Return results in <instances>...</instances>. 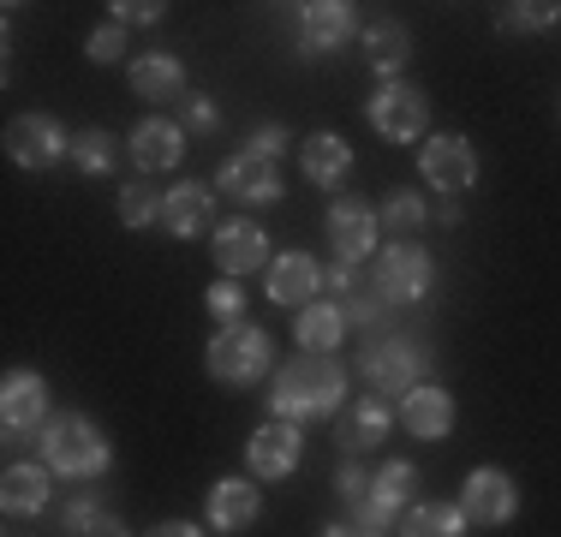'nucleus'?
Here are the masks:
<instances>
[{
    "label": "nucleus",
    "instance_id": "1",
    "mask_svg": "<svg viewBox=\"0 0 561 537\" xmlns=\"http://www.w3.org/2000/svg\"><path fill=\"white\" fill-rule=\"evenodd\" d=\"M346 395V370L335 365L329 353H305L293 358V365L275 370V388H270V412L275 419H323V412H335Z\"/></svg>",
    "mask_w": 561,
    "mask_h": 537
},
{
    "label": "nucleus",
    "instance_id": "2",
    "mask_svg": "<svg viewBox=\"0 0 561 537\" xmlns=\"http://www.w3.org/2000/svg\"><path fill=\"white\" fill-rule=\"evenodd\" d=\"M43 460L66 478H96L108 466V436L84 419V412H60L43 430Z\"/></svg>",
    "mask_w": 561,
    "mask_h": 537
},
{
    "label": "nucleus",
    "instance_id": "3",
    "mask_svg": "<svg viewBox=\"0 0 561 537\" xmlns=\"http://www.w3.org/2000/svg\"><path fill=\"white\" fill-rule=\"evenodd\" d=\"M209 376L227 388H245V382H257L263 370H270V334L257 329V322H227V329L209 341Z\"/></svg>",
    "mask_w": 561,
    "mask_h": 537
},
{
    "label": "nucleus",
    "instance_id": "4",
    "mask_svg": "<svg viewBox=\"0 0 561 537\" xmlns=\"http://www.w3.org/2000/svg\"><path fill=\"white\" fill-rule=\"evenodd\" d=\"M424 119H431V102H424L419 84H400V78H394V84H382L377 96H370V126H377L389 144L419 138Z\"/></svg>",
    "mask_w": 561,
    "mask_h": 537
},
{
    "label": "nucleus",
    "instance_id": "5",
    "mask_svg": "<svg viewBox=\"0 0 561 537\" xmlns=\"http://www.w3.org/2000/svg\"><path fill=\"white\" fill-rule=\"evenodd\" d=\"M514 507H519V490H514V478H507V472L484 466V472L466 478L460 514L472 519V526H507V519H514Z\"/></svg>",
    "mask_w": 561,
    "mask_h": 537
},
{
    "label": "nucleus",
    "instance_id": "6",
    "mask_svg": "<svg viewBox=\"0 0 561 537\" xmlns=\"http://www.w3.org/2000/svg\"><path fill=\"white\" fill-rule=\"evenodd\" d=\"M419 370H424V346H412V341H382V346L365 353V376H370V388H382V395L407 400L412 388H419Z\"/></svg>",
    "mask_w": 561,
    "mask_h": 537
},
{
    "label": "nucleus",
    "instance_id": "7",
    "mask_svg": "<svg viewBox=\"0 0 561 537\" xmlns=\"http://www.w3.org/2000/svg\"><path fill=\"white\" fill-rule=\"evenodd\" d=\"M424 287H431V258H424V251H412V245L382 251V263H377V299L412 305V299H424Z\"/></svg>",
    "mask_w": 561,
    "mask_h": 537
},
{
    "label": "nucleus",
    "instance_id": "8",
    "mask_svg": "<svg viewBox=\"0 0 561 537\" xmlns=\"http://www.w3.org/2000/svg\"><path fill=\"white\" fill-rule=\"evenodd\" d=\"M7 156L19 161V168H48V161L66 156V138L48 114H19L7 126Z\"/></svg>",
    "mask_w": 561,
    "mask_h": 537
},
{
    "label": "nucleus",
    "instance_id": "9",
    "mask_svg": "<svg viewBox=\"0 0 561 537\" xmlns=\"http://www.w3.org/2000/svg\"><path fill=\"white\" fill-rule=\"evenodd\" d=\"M221 192L233 197V204H275V197H280V173H275V161L239 150V156L221 161Z\"/></svg>",
    "mask_w": 561,
    "mask_h": 537
},
{
    "label": "nucleus",
    "instance_id": "10",
    "mask_svg": "<svg viewBox=\"0 0 561 537\" xmlns=\"http://www.w3.org/2000/svg\"><path fill=\"white\" fill-rule=\"evenodd\" d=\"M299 448H305V436H299V424H287V419H270L251 436V472L257 478H287L293 466H299Z\"/></svg>",
    "mask_w": 561,
    "mask_h": 537
},
{
    "label": "nucleus",
    "instance_id": "11",
    "mask_svg": "<svg viewBox=\"0 0 561 537\" xmlns=\"http://www.w3.org/2000/svg\"><path fill=\"white\" fill-rule=\"evenodd\" d=\"M424 180L436 185V192H466V185L478 180V156L466 138H431L424 144Z\"/></svg>",
    "mask_w": 561,
    "mask_h": 537
},
{
    "label": "nucleus",
    "instance_id": "12",
    "mask_svg": "<svg viewBox=\"0 0 561 537\" xmlns=\"http://www.w3.org/2000/svg\"><path fill=\"white\" fill-rule=\"evenodd\" d=\"M329 239H335L341 263H358L377 251V215L370 204H358V197H341L335 209H329Z\"/></svg>",
    "mask_w": 561,
    "mask_h": 537
},
{
    "label": "nucleus",
    "instance_id": "13",
    "mask_svg": "<svg viewBox=\"0 0 561 537\" xmlns=\"http://www.w3.org/2000/svg\"><path fill=\"white\" fill-rule=\"evenodd\" d=\"M353 36V7L346 0H311L299 7V48L305 54H329Z\"/></svg>",
    "mask_w": 561,
    "mask_h": 537
},
{
    "label": "nucleus",
    "instance_id": "14",
    "mask_svg": "<svg viewBox=\"0 0 561 537\" xmlns=\"http://www.w3.org/2000/svg\"><path fill=\"white\" fill-rule=\"evenodd\" d=\"M263 258H270V239H263L257 221H227V227H216V263H221L227 281L263 268Z\"/></svg>",
    "mask_w": 561,
    "mask_h": 537
},
{
    "label": "nucleus",
    "instance_id": "15",
    "mask_svg": "<svg viewBox=\"0 0 561 537\" xmlns=\"http://www.w3.org/2000/svg\"><path fill=\"white\" fill-rule=\"evenodd\" d=\"M48 412V382L36 370H12L7 388H0V419H7V430L19 436V430H36Z\"/></svg>",
    "mask_w": 561,
    "mask_h": 537
},
{
    "label": "nucleus",
    "instance_id": "16",
    "mask_svg": "<svg viewBox=\"0 0 561 537\" xmlns=\"http://www.w3.org/2000/svg\"><path fill=\"white\" fill-rule=\"evenodd\" d=\"M400 424H407L412 436H448L454 430V400L443 395V388L419 382L407 400H400Z\"/></svg>",
    "mask_w": 561,
    "mask_h": 537
},
{
    "label": "nucleus",
    "instance_id": "17",
    "mask_svg": "<svg viewBox=\"0 0 561 537\" xmlns=\"http://www.w3.org/2000/svg\"><path fill=\"white\" fill-rule=\"evenodd\" d=\"M209 526H216V532L257 526V490H251L245 478H221L216 490H209Z\"/></svg>",
    "mask_w": 561,
    "mask_h": 537
},
{
    "label": "nucleus",
    "instance_id": "18",
    "mask_svg": "<svg viewBox=\"0 0 561 537\" xmlns=\"http://www.w3.org/2000/svg\"><path fill=\"white\" fill-rule=\"evenodd\" d=\"M209 185H197V180H185V185H173V192H162V221H168V233H180V239H192V233H204L209 227Z\"/></svg>",
    "mask_w": 561,
    "mask_h": 537
},
{
    "label": "nucleus",
    "instance_id": "19",
    "mask_svg": "<svg viewBox=\"0 0 561 537\" xmlns=\"http://www.w3.org/2000/svg\"><path fill=\"white\" fill-rule=\"evenodd\" d=\"M317 287H323V268L305 258V251L275 258V268H270V299H275V305H305Z\"/></svg>",
    "mask_w": 561,
    "mask_h": 537
},
{
    "label": "nucleus",
    "instance_id": "20",
    "mask_svg": "<svg viewBox=\"0 0 561 537\" xmlns=\"http://www.w3.org/2000/svg\"><path fill=\"white\" fill-rule=\"evenodd\" d=\"M305 173H311L317 185H341L346 173H353L346 138H335V132H311V138H305Z\"/></svg>",
    "mask_w": 561,
    "mask_h": 537
},
{
    "label": "nucleus",
    "instance_id": "21",
    "mask_svg": "<svg viewBox=\"0 0 561 537\" xmlns=\"http://www.w3.org/2000/svg\"><path fill=\"white\" fill-rule=\"evenodd\" d=\"M180 84H185V66L173 60V54H144V60H131V90H138L144 102L180 96Z\"/></svg>",
    "mask_w": 561,
    "mask_h": 537
},
{
    "label": "nucleus",
    "instance_id": "22",
    "mask_svg": "<svg viewBox=\"0 0 561 537\" xmlns=\"http://www.w3.org/2000/svg\"><path fill=\"white\" fill-rule=\"evenodd\" d=\"M0 502H7V514H43L48 507V472L43 466H7Z\"/></svg>",
    "mask_w": 561,
    "mask_h": 537
},
{
    "label": "nucleus",
    "instance_id": "23",
    "mask_svg": "<svg viewBox=\"0 0 561 537\" xmlns=\"http://www.w3.org/2000/svg\"><path fill=\"white\" fill-rule=\"evenodd\" d=\"M131 156H138L144 168H173V161L185 156L180 126H168V119H144V126L131 132Z\"/></svg>",
    "mask_w": 561,
    "mask_h": 537
},
{
    "label": "nucleus",
    "instance_id": "24",
    "mask_svg": "<svg viewBox=\"0 0 561 537\" xmlns=\"http://www.w3.org/2000/svg\"><path fill=\"white\" fill-rule=\"evenodd\" d=\"M407 48H412L407 24H394V19L370 24V36H365V60L377 66V72L389 78V84H394V72H400V66H407Z\"/></svg>",
    "mask_w": 561,
    "mask_h": 537
},
{
    "label": "nucleus",
    "instance_id": "25",
    "mask_svg": "<svg viewBox=\"0 0 561 537\" xmlns=\"http://www.w3.org/2000/svg\"><path fill=\"white\" fill-rule=\"evenodd\" d=\"M323 287H329V293H341V305H335V311H341L346 322H370V317H377V299H370V281H358V268H353V263H335V268L323 275Z\"/></svg>",
    "mask_w": 561,
    "mask_h": 537
},
{
    "label": "nucleus",
    "instance_id": "26",
    "mask_svg": "<svg viewBox=\"0 0 561 537\" xmlns=\"http://www.w3.org/2000/svg\"><path fill=\"white\" fill-rule=\"evenodd\" d=\"M400 537H466V514L454 502H419L407 514Z\"/></svg>",
    "mask_w": 561,
    "mask_h": 537
},
{
    "label": "nucleus",
    "instance_id": "27",
    "mask_svg": "<svg viewBox=\"0 0 561 537\" xmlns=\"http://www.w3.org/2000/svg\"><path fill=\"white\" fill-rule=\"evenodd\" d=\"M382 436H389V407H377V400H358V407L341 419V442H346L353 454H358V448H377Z\"/></svg>",
    "mask_w": 561,
    "mask_h": 537
},
{
    "label": "nucleus",
    "instance_id": "28",
    "mask_svg": "<svg viewBox=\"0 0 561 537\" xmlns=\"http://www.w3.org/2000/svg\"><path fill=\"white\" fill-rule=\"evenodd\" d=\"M341 329H346V317L335 305H305L299 311V346H311V353H329L341 341Z\"/></svg>",
    "mask_w": 561,
    "mask_h": 537
},
{
    "label": "nucleus",
    "instance_id": "29",
    "mask_svg": "<svg viewBox=\"0 0 561 537\" xmlns=\"http://www.w3.org/2000/svg\"><path fill=\"white\" fill-rule=\"evenodd\" d=\"M66 532L72 537H126V526H119L114 514H102V507H90V502L66 507Z\"/></svg>",
    "mask_w": 561,
    "mask_h": 537
},
{
    "label": "nucleus",
    "instance_id": "30",
    "mask_svg": "<svg viewBox=\"0 0 561 537\" xmlns=\"http://www.w3.org/2000/svg\"><path fill=\"white\" fill-rule=\"evenodd\" d=\"M412 490H419V472H412L407 460H389V466L377 472V483H370V495H377V502H389V507H400Z\"/></svg>",
    "mask_w": 561,
    "mask_h": 537
},
{
    "label": "nucleus",
    "instance_id": "31",
    "mask_svg": "<svg viewBox=\"0 0 561 537\" xmlns=\"http://www.w3.org/2000/svg\"><path fill=\"white\" fill-rule=\"evenodd\" d=\"M162 215V192H150V185H126L119 192V221L126 227H144V221H156Z\"/></svg>",
    "mask_w": 561,
    "mask_h": 537
},
{
    "label": "nucleus",
    "instance_id": "32",
    "mask_svg": "<svg viewBox=\"0 0 561 537\" xmlns=\"http://www.w3.org/2000/svg\"><path fill=\"white\" fill-rule=\"evenodd\" d=\"M78 168L108 173L114 168V132H84V138H78Z\"/></svg>",
    "mask_w": 561,
    "mask_h": 537
},
{
    "label": "nucleus",
    "instance_id": "33",
    "mask_svg": "<svg viewBox=\"0 0 561 537\" xmlns=\"http://www.w3.org/2000/svg\"><path fill=\"white\" fill-rule=\"evenodd\" d=\"M382 221H389L394 233H412V227L424 221V204H419V192H394L389 204H382Z\"/></svg>",
    "mask_w": 561,
    "mask_h": 537
},
{
    "label": "nucleus",
    "instance_id": "34",
    "mask_svg": "<svg viewBox=\"0 0 561 537\" xmlns=\"http://www.w3.org/2000/svg\"><path fill=\"white\" fill-rule=\"evenodd\" d=\"M561 19V7H507V31H550V24Z\"/></svg>",
    "mask_w": 561,
    "mask_h": 537
},
{
    "label": "nucleus",
    "instance_id": "35",
    "mask_svg": "<svg viewBox=\"0 0 561 537\" xmlns=\"http://www.w3.org/2000/svg\"><path fill=\"white\" fill-rule=\"evenodd\" d=\"M209 311H216L221 329H227V322H239V311H245V293H239L233 281H216V287H209Z\"/></svg>",
    "mask_w": 561,
    "mask_h": 537
},
{
    "label": "nucleus",
    "instance_id": "36",
    "mask_svg": "<svg viewBox=\"0 0 561 537\" xmlns=\"http://www.w3.org/2000/svg\"><path fill=\"white\" fill-rule=\"evenodd\" d=\"M119 48H126V36H119V24H102V31L90 36V54H96V60H119Z\"/></svg>",
    "mask_w": 561,
    "mask_h": 537
},
{
    "label": "nucleus",
    "instance_id": "37",
    "mask_svg": "<svg viewBox=\"0 0 561 537\" xmlns=\"http://www.w3.org/2000/svg\"><path fill=\"white\" fill-rule=\"evenodd\" d=\"M280 144H287V138H280V126H257V132H251V144H245V150L270 161V156H280Z\"/></svg>",
    "mask_w": 561,
    "mask_h": 537
},
{
    "label": "nucleus",
    "instance_id": "38",
    "mask_svg": "<svg viewBox=\"0 0 561 537\" xmlns=\"http://www.w3.org/2000/svg\"><path fill=\"white\" fill-rule=\"evenodd\" d=\"M114 12H119L126 24H156V19H162V7H156V0H138V7H114Z\"/></svg>",
    "mask_w": 561,
    "mask_h": 537
},
{
    "label": "nucleus",
    "instance_id": "39",
    "mask_svg": "<svg viewBox=\"0 0 561 537\" xmlns=\"http://www.w3.org/2000/svg\"><path fill=\"white\" fill-rule=\"evenodd\" d=\"M365 490H370V478L358 472V466H346V472H341V495H346V502H358Z\"/></svg>",
    "mask_w": 561,
    "mask_h": 537
},
{
    "label": "nucleus",
    "instance_id": "40",
    "mask_svg": "<svg viewBox=\"0 0 561 537\" xmlns=\"http://www.w3.org/2000/svg\"><path fill=\"white\" fill-rule=\"evenodd\" d=\"M192 126H197V132L216 126V102H209V96H197V102H192Z\"/></svg>",
    "mask_w": 561,
    "mask_h": 537
},
{
    "label": "nucleus",
    "instance_id": "41",
    "mask_svg": "<svg viewBox=\"0 0 561 537\" xmlns=\"http://www.w3.org/2000/svg\"><path fill=\"white\" fill-rule=\"evenodd\" d=\"M150 537H204L197 526H185V519H168V526H156Z\"/></svg>",
    "mask_w": 561,
    "mask_h": 537
},
{
    "label": "nucleus",
    "instance_id": "42",
    "mask_svg": "<svg viewBox=\"0 0 561 537\" xmlns=\"http://www.w3.org/2000/svg\"><path fill=\"white\" fill-rule=\"evenodd\" d=\"M323 537H353V526H323Z\"/></svg>",
    "mask_w": 561,
    "mask_h": 537
}]
</instances>
